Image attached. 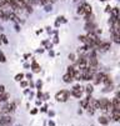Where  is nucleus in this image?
I'll return each instance as SVG.
<instances>
[{
	"label": "nucleus",
	"instance_id": "f257e3e1",
	"mask_svg": "<svg viewBox=\"0 0 120 126\" xmlns=\"http://www.w3.org/2000/svg\"><path fill=\"white\" fill-rule=\"evenodd\" d=\"M69 97H70V93L66 91V90H61V91L56 93V95H55V99L58 101H61V102L68 101V100H69Z\"/></svg>",
	"mask_w": 120,
	"mask_h": 126
},
{
	"label": "nucleus",
	"instance_id": "f03ea898",
	"mask_svg": "<svg viewBox=\"0 0 120 126\" xmlns=\"http://www.w3.org/2000/svg\"><path fill=\"white\" fill-rule=\"evenodd\" d=\"M109 104H110V101H109L108 99H101V100H99V109H100L101 111H106Z\"/></svg>",
	"mask_w": 120,
	"mask_h": 126
},
{
	"label": "nucleus",
	"instance_id": "7ed1b4c3",
	"mask_svg": "<svg viewBox=\"0 0 120 126\" xmlns=\"http://www.w3.org/2000/svg\"><path fill=\"white\" fill-rule=\"evenodd\" d=\"M11 117L10 116H6V115H4V116H1L0 117V126H9L10 124H11Z\"/></svg>",
	"mask_w": 120,
	"mask_h": 126
},
{
	"label": "nucleus",
	"instance_id": "20e7f679",
	"mask_svg": "<svg viewBox=\"0 0 120 126\" xmlns=\"http://www.w3.org/2000/svg\"><path fill=\"white\" fill-rule=\"evenodd\" d=\"M90 14H91V6L89 4H83V15H85V17L88 19Z\"/></svg>",
	"mask_w": 120,
	"mask_h": 126
},
{
	"label": "nucleus",
	"instance_id": "39448f33",
	"mask_svg": "<svg viewBox=\"0 0 120 126\" xmlns=\"http://www.w3.org/2000/svg\"><path fill=\"white\" fill-rule=\"evenodd\" d=\"M111 106H113L114 110H119V111H120V102H119V97H118V96H115V97L113 99Z\"/></svg>",
	"mask_w": 120,
	"mask_h": 126
},
{
	"label": "nucleus",
	"instance_id": "423d86ee",
	"mask_svg": "<svg viewBox=\"0 0 120 126\" xmlns=\"http://www.w3.org/2000/svg\"><path fill=\"white\" fill-rule=\"evenodd\" d=\"M101 51H106V50H109L110 49V44L109 43H100V45L98 46Z\"/></svg>",
	"mask_w": 120,
	"mask_h": 126
},
{
	"label": "nucleus",
	"instance_id": "0eeeda50",
	"mask_svg": "<svg viewBox=\"0 0 120 126\" xmlns=\"http://www.w3.org/2000/svg\"><path fill=\"white\" fill-rule=\"evenodd\" d=\"M103 76H104V74L98 73V74L95 75V78H93V79H95V80H94V84H95V85H96V84H100L101 80H103Z\"/></svg>",
	"mask_w": 120,
	"mask_h": 126
},
{
	"label": "nucleus",
	"instance_id": "6e6552de",
	"mask_svg": "<svg viewBox=\"0 0 120 126\" xmlns=\"http://www.w3.org/2000/svg\"><path fill=\"white\" fill-rule=\"evenodd\" d=\"M90 95L86 97V99H83L81 100V102H80V105H81V107H83V109H86V107H88V104H89V100H90Z\"/></svg>",
	"mask_w": 120,
	"mask_h": 126
},
{
	"label": "nucleus",
	"instance_id": "1a4fd4ad",
	"mask_svg": "<svg viewBox=\"0 0 120 126\" xmlns=\"http://www.w3.org/2000/svg\"><path fill=\"white\" fill-rule=\"evenodd\" d=\"M101 82H103V84H105L106 86H109V85H111V79H110L108 75H104V76H103Z\"/></svg>",
	"mask_w": 120,
	"mask_h": 126
},
{
	"label": "nucleus",
	"instance_id": "9d476101",
	"mask_svg": "<svg viewBox=\"0 0 120 126\" xmlns=\"http://www.w3.org/2000/svg\"><path fill=\"white\" fill-rule=\"evenodd\" d=\"M111 115H113V120L114 121H119V119H120V111L119 110H114L111 112Z\"/></svg>",
	"mask_w": 120,
	"mask_h": 126
},
{
	"label": "nucleus",
	"instance_id": "9b49d317",
	"mask_svg": "<svg viewBox=\"0 0 120 126\" xmlns=\"http://www.w3.org/2000/svg\"><path fill=\"white\" fill-rule=\"evenodd\" d=\"M63 80H64V82H66V84H70L74 79H73L69 74H65V75H64V78H63Z\"/></svg>",
	"mask_w": 120,
	"mask_h": 126
},
{
	"label": "nucleus",
	"instance_id": "f8f14e48",
	"mask_svg": "<svg viewBox=\"0 0 120 126\" xmlns=\"http://www.w3.org/2000/svg\"><path fill=\"white\" fill-rule=\"evenodd\" d=\"M71 95L80 99V97H81V90H73V91H71Z\"/></svg>",
	"mask_w": 120,
	"mask_h": 126
},
{
	"label": "nucleus",
	"instance_id": "ddd939ff",
	"mask_svg": "<svg viewBox=\"0 0 120 126\" xmlns=\"http://www.w3.org/2000/svg\"><path fill=\"white\" fill-rule=\"evenodd\" d=\"M99 122H100L101 125H108L109 120H108L105 116H100V117H99Z\"/></svg>",
	"mask_w": 120,
	"mask_h": 126
},
{
	"label": "nucleus",
	"instance_id": "4468645a",
	"mask_svg": "<svg viewBox=\"0 0 120 126\" xmlns=\"http://www.w3.org/2000/svg\"><path fill=\"white\" fill-rule=\"evenodd\" d=\"M33 70H34V73H39V71H40V66L35 61L33 63Z\"/></svg>",
	"mask_w": 120,
	"mask_h": 126
},
{
	"label": "nucleus",
	"instance_id": "2eb2a0df",
	"mask_svg": "<svg viewBox=\"0 0 120 126\" xmlns=\"http://www.w3.org/2000/svg\"><path fill=\"white\" fill-rule=\"evenodd\" d=\"M0 41H1V43H4V44H9V40H8V38L5 36L4 34H1V35H0Z\"/></svg>",
	"mask_w": 120,
	"mask_h": 126
},
{
	"label": "nucleus",
	"instance_id": "dca6fc26",
	"mask_svg": "<svg viewBox=\"0 0 120 126\" xmlns=\"http://www.w3.org/2000/svg\"><path fill=\"white\" fill-rule=\"evenodd\" d=\"M9 96H10V95H9L8 93H3V94H1V96H0V101H6Z\"/></svg>",
	"mask_w": 120,
	"mask_h": 126
},
{
	"label": "nucleus",
	"instance_id": "f3484780",
	"mask_svg": "<svg viewBox=\"0 0 120 126\" xmlns=\"http://www.w3.org/2000/svg\"><path fill=\"white\" fill-rule=\"evenodd\" d=\"M110 13H113V16H114V17H118V15H119V9H118V8H113Z\"/></svg>",
	"mask_w": 120,
	"mask_h": 126
},
{
	"label": "nucleus",
	"instance_id": "a211bd4d",
	"mask_svg": "<svg viewBox=\"0 0 120 126\" xmlns=\"http://www.w3.org/2000/svg\"><path fill=\"white\" fill-rule=\"evenodd\" d=\"M23 78H24V74H18L15 76V81H23Z\"/></svg>",
	"mask_w": 120,
	"mask_h": 126
},
{
	"label": "nucleus",
	"instance_id": "6ab92c4d",
	"mask_svg": "<svg viewBox=\"0 0 120 126\" xmlns=\"http://www.w3.org/2000/svg\"><path fill=\"white\" fill-rule=\"evenodd\" d=\"M26 3V5H35V4H38V1H36V0H28V1H25Z\"/></svg>",
	"mask_w": 120,
	"mask_h": 126
},
{
	"label": "nucleus",
	"instance_id": "aec40b11",
	"mask_svg": "<svg viewBox=\"0 0 120 126\" xmlns=\"http://www.w3.org/2000/svg\"><path fill=\"white\" fill-rule=\"evenodd\" d=\"M0 61H1V63H5V61H6V58H5V55H4L3 51H0Z\"/></svg>",
	"mask_w": 120,
	"mask_h": 126
},
{
	"label": "nucleus",
	"instance_id": "412c9836",
	"mask_svg": "<svg viewBox=\"0 0 120 126\" xmlns=\"http://www.w3.org/2000/svg\"><path fill=\"white\" fill-rule=\"evenodd\" d=\"M8 4H6V1H5V0H0V9H4V6H6Z\"/></svg>",
	"mask_w": 120,
	"mask_h": 126
},
{
	"label": "nucleus",
	"instance_id": "4be33fe9",
	"mask_svg": "<svg viewBox=\"0 0 120 126\" xmlns=\"http://www.w3.org/2000/svg\"><path fill=\"white\" fill-rule=\"evenodd\" d=\"M85 89H86V93H88V94H91V93H93V85H88Z\"/></svg>",
	"mask_w": 120,
	"mask_h": 126
},
{
	"label": "nucleus",
	"instance_id": "5701e85b",
	"mask_svg": "<svg viewBox=\"0 0 120 126\" xmlns=\"http://www.w3.org/2000/svg\"><path fill=\"white\" fill-rule=\"evenodd\" d=\"M79 40H80V41H83V43H85V44H86V41H88L86 36H84V35H80V36H79Z\"/></svg>",
	"mask_w": 120,
	"mask_h": 126
},
{
	"label": "nucleus",
	"instance_id": "b1692460",
	"mask_svg": "<svg viewBox=\"0 0 120 126\" xmlns=\"http://www.w3.org/2000/svg\"><path fill=\"white\" fill-rule=\"evenodd\" d=\"M38 4H41V5H46L49 3V0H36Z\"/></svg>",
	"mask_w": 120,
	"mask_h": 126
},
{
	"label": "nucleus",
	"instance_id": "393cba45",
	"mask_svg": "<svg viewBox=\"0 0 120 126\" xmlns=\"http://www.w3.org/2000/svg\"><path fill=\"white\" fill-rule=\"evenodd\" d=\"M69 60L70 61H75V55L74 54H69Z\"/></svg>",
	"mask_w": 120,
	"mask_h": 126
},
{
	"label": "nucleus",
	"instance_id": "a878e982",
	"mask_svg": "<svg viewBox=\"0 0 120 126\" xmlns=\"http://www.w3.org/2000/svg\"><path fill=\"white\" fill-rule=\"evenodd\" d=\"M86 109H88V112H89L90 115H93V114L95 112V110H94V109H91V107H89V106L86 107Z\"/></svg>",
	"mask_w": 120,
	"mask_h": 126
},
{
	"label": "nucleus",
	"instance_id": "bb28decb",
	"mask_svg": "<svg viewBox=\"0 0 120 126\" xmlns=\"http://www.w3.org/2000/svg\"><path fill=\"white\" fill-rule=\"evenodd\" d=\"M3 93H5V86L0 85V94H3Z\"/></svg>",
	"mask_w": 120,
	"mask_h": 126
},
{
	"label": "nucleus",
	"instance_id": "cd10ccee",
	"mask_svg": "<svg viewBox=\"0 0 120 126\" xmlns=\"http://www.w3.org/2000/svg\"><path fill=\"white\" fill-rule=\"evenodd\" d=\"M59 21H61V23H66V19H65L64 16H61V17H59ZM59 21H58V23H59Z\"/></svg>",
	"mask_w": 120,
	"mask_h": 126
},
{
	"label": "nucleus",
	"instance_id": "c85d7f7f",
	"mask_svg": "<svg viewBox=\"0 0 120 126\" xmlns=\"http://www.w3.org/2000/svg\"><path fill=\"white\" fill-rule=\"evenodd\" d=\"M36 112H38V109H33V110L30 111V114H31V115H35Z\"/></svg>",
	"mask_w": 120,
	"mask_h": 126
},
{
	"label": "nucleus",
	"instance_id": "c756f323",
	"mask_svg": "<svg viewBox=\"0 0 120 126\" xmlns=\"http://www.w3.org/2000/svg\"><path fill=\"white\" fill-rule=\"evenodd\" d=\"M20 84H21L23 87H26V86H28V82H26V81H20Z\"/></svg>",
	"mask_w": 120,
	"mask_h": 126
},
{
	"label": "nucleus",
	"instance_id": "7c9ffc66",
	"mask_svg": "<svg viewBox=\"0 0 120 126\" xmlns=\"http://www.w3.org/2000/svg\"><path fill=\"white\" fill-rule=\"evenodd\" d=\"M41 85H43V82H41V81L39 80V81L36 82V87H38V89H40V87H41Z\"/></svg>",
	"mask_w": 120,
	"mask_h": 126
},
{
	"label": "nucleus",
	"instance_id": "2f4dec72",
	"mask_svg": "<svg viewBox=\"0 0 120 126\" xmlns=\"http://www.w3.org/2000/svg\"><path fill=\"white\" fill-rule=\"evenodd\" d=\"M80 89H81V86H80V85H75L73 90H80Z\"/></svg>",
	"mask_w": 120,
	"mask_h": 126
},
{
	"label": "nucleus",
	"instance_id": "473e14b6",
	"mask_svg": "<svg viewBox=\"0 0 120 126\" xmlns=\"http://www.w3.org/2000/svg\"><path fill=\"white\" fill-rule=\"evenodd\" d=\"M45 10H46V11H50V10H51V5H50V6L46 5V6H45Z\"/></svg>",
	"mask_w": 120,
	"mask_h": 126
},
{
	"label": "nucleus",
	"instance_id": "72a5a7b5",
	"mask_svg": "<svg viewBox=\"0 0 120 126\" xmlns=\"http://www.w3.org/2000/svg\"><path fill=\"white\" fill-rule=\"evenodd\" d=\"M38 97H39V99H41V97H43V94H41V93H40V91H39V93H38Z\"/></svg>",
	"mask_w": 120,
	"mask_h": 126
},
{
	"label": "nucleus",
	"instance_id": "f704fd0d",
	"mask_svg": "<svg viewBox=\"0 0 120 126\" xmlns=\"http://www.w3.org/2000/svg\"><path fill=\"white\" fill-rule=\"evenodd\" d=\"M106 11H111V8L110 6H106Z\"/></svg>",
	"mask_w": 120,
	"mask_h": 126
},
{
	"label": "nucleus",
	"instance_id": "c9c22d12",
	"mask_svg": "<svg viewBox=\"0 0 120 126\" xmlns=\"http://www.w3.org/2000/svg\"><path fill=\"white\" fill-rule=\"evenodd\" d=\"M44 97H45V100H46V99H49V94H45V95H44Z\"/></svg>",
	"mask_w": 120,
	"mask_h": 126
}]
</instances>
